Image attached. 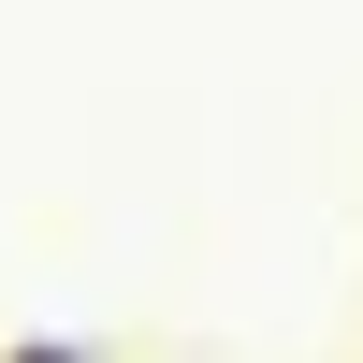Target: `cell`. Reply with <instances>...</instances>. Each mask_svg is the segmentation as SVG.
Returning <instances> with one entry per match:
<instances>
[{"label": "cell", "mask_w": 363, "mask_h": 363, "mask_svg": "<svg viewBox=\"0 0 363 363\" xmlns=\"http://www.w3.org/2000/svg\"><path fill=\"white\" fill-rule=\"evenodd\" d=\"M0 363H102V349H87V335H15Z\"/></svg>", "instance_id": "6da1fadb"}]
</instances>
